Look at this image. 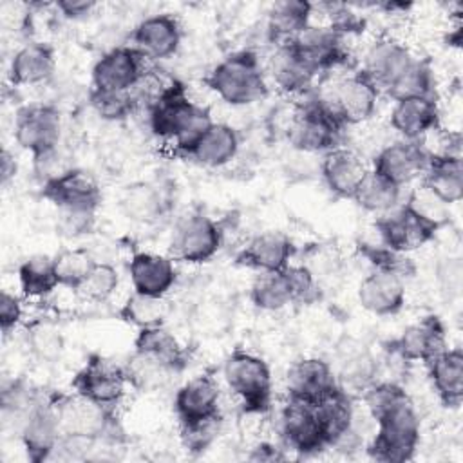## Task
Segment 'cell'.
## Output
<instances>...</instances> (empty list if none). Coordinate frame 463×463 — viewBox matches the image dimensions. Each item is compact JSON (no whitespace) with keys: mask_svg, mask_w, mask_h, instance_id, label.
Instances as JSON below:
<instances>
[{"mask_svg":"<svg viewBox=\"0 0 463 463\" xmlns=\"http://www.w3.org/2000/svg\"><path fill=\"white\" fill-rule=\"evenodd\" d=\"M376 432L367 445V454L383 463L412 459L420 443V416L412 400H407L374 420Z\"/></svg>","mask_w":463,"mask_h":463,"instance_id":"cell-4","label":"cell"},{"mask_svg":"<svg viewBox=\"0 0 463 463\" xmlns=\"http://www.w3.org/2000/svg\"><path fill=\"white\" fill-rule=\"evenodd\" d=\"M360 306L376 317H392L405 304V282L402 277L373 269L358 286Z\"/></svg>","mask_w":463,"mask_h":463,"instance_id":"cell-27","label":"cell"},{"mask_svg":"<svg viewBox=\"0 0 463 463\" xmlns=\"http://www.w3.org/2000/svg\"><path fill=\"white\" fill-rule=\"evenodd\" d=\"M280 438L298 456H311L327 447L317 407L291 398L280 411Z\"/></svg>","mask_w":463,"mask_h":463,"instance_id":"cell-14","label":"cell"},{"mask_svg":"<svg viewBox=\"0 0 463 463\" xmlns=\"http://www.w3.org/2000/svg\"><path fill=\"white\" fill-rule=\"evenodd\" d=\"M429 157L430 152L421 141L396 139L378 150L373 159V172L403 188L423 175Z\"/></svg>","mask_w":463,"mask_h":463,"instance_id":"cell-16","label":"cell"},{"mask_svg":"<svg viewBox=\"0 0 463 463\" xmlns=\"http://www.w3.org/2000/svg\"><path fill=\"white\" fill-rule=\"evenodd\" d=\"M284 271L291 288L293 302L313 304L318 298V282L315 273L307 266L289 264L288 268H284Z\"/></svg>","mask_w":463,"mask_h":463,"instance_id":"cell-50","label":"cell"},{"mask_svg":"<svg viewBox=\"0 0 463 463\" xmlns=\"http://www.w3.org/2000/svg\"><path fill=\"white\" fill-rule=\"evenodd\" d=\"M174 409L181 423H195L221 416V387L210 374L184 382L174 396Z\"/></svg>","mask_w":463,"mask_h":463,"instance_id":"cell-19","label":"cell"},{"mask_svg":"<svg viewBox=\"0 0 463 463\" xmlns=\"http://www.w3.org/2000/svg\"><path fill=\"white\" fill-rule=\"evenodd\" d=\"M146 56L134 45H119L103 52L92 65V87L134 90L146 72Z\"/></svg>","mask_w":463,"mask_h":463,"instance_id":"cell-13","label":"cell"},{"mask_svg":"<svg viewBox=\"0 0 463 463\" xmlns=\"http://www.w3.org/2000/svg\"><path fill=\"white\" fill-rule=\"evenodd\" d=\"M320 174L333 195L340 199H353L358 186L369 174V168L354 150L336 146L322 156Z\"/></svg>","mask_w":463,"mask_h":463,"instance_id":"cell-23","label":"cell"},{"mask_svg":"<svg viewBox=\"0 0 463 463\" xmlns=\"http://www.w3.org/2000/svg\"><path fill=\"white\" fill-rule=\"evenodd\" d=\"M382 90L378 85L362 71H356L345 78H342L333 92L331 98H326L333 112L342 119V123L356 125L364 123L376 112L378 99Z\"/></svg>","mask_w":463,"mask_h":463,"instance_id":"cell-12","label":"cell"},{"mask_svg":"<svg viewBox=\"0 0 463 463\" xmlns=\"http://www.w3.org/2000/svg\"><path fill=\"white\" fill-rule=\"evenodd\" d=\"M18 174V161L14 157L13 152H9L7 148H2V154H0V179H2V184L7 186Z\"/></svg>","mask_w":463,"mask_h":463,"instance_id":"cell-54","label":"cell"},{"mask_svg":"<svg viewBox=\"0 0 463 463\" xmlns=\"http://www.w3.org/2000/svg\"><path fill=\"white\" fill-rule=\"evenodd\" d=\"M18 436L25 449L27 459L33 463H42L56 452L61 439V429L52 396H42L34 403V407L22 421Z\"/></svg>","mask_w":463,"mask_h":463,"instance_id":"cell-15","label":"cell"},{"mask_svg":"<svg viewBox=\"0 0 463 463\" xmlns=\"http://www.w3.org/2000/svg\"><path fill=\"white\" fill-rule=\"evenodd\" d=\"M127 385L125 365L99 354L89 356L71 380V389L74 392L112 409L123 400Z\"/></svg>","mask_w":463,"mask_h":463,"instance_id":"cell-9","label":"cell"},{"mask_svg":"<svg viewBox=\"0 0 463 463\" xmlns=\"http://www.w3.org/2000/svg\"><path fill=\"white\" fill-rule=\"evenodd\" d=\"M304 99L293 110L286 127L289 145L300 152H327L340 146L344 130L342 119L333 112L327 99L320 94L306 90Z\"/></svg>","mask_w":463,"mask_h":463,"instance_id":"cell-3","label":"cell"},{"mask_svg":"<svg viewBox=\"0 0 463 463\" xmlns=\"http://www.w3.org/2000/svg\"><path fill=\"white\" fill-rule=\"evenodd\" d=\"M322 432L327 447H342L345 441L356 438L354 434V405L353 396L340 385L329 392L317 405Z\"/></svg>","mask_w":463,"mask_h":463,"instance_id":"cell-29","label":"cell"},{"mask_svg":"<svg viewBox=\"0 0 463 463\" xmlns=\"http://www.w3.org/2000/svg\"><path fill=\"white\" fill-rule=\"evenodd\" d=\"M181 25L170 13H157L143 18L130 34L132 45L148 60H166L181 45Z\"/></svg>","mask_w":463,"mask_h":463,"instance_id":"cell-20","label":"cell"},{"mask_svg":"<svg viewBox=\"0 0 463 463\" xmlns=\"http://www.w3.org/2000/svg\"><path fill=\"white\" fill-rule=\"evenodd\" d=\"M31 353L42 362H56L65 347L63 335L58 327L47 322H36L27 333Z\"/></svg>","mask_w":463,"mask_h":463,"instance_id":"cell-47","label":"cell"},{"mask_svg":"<svg viewBox=\"0 0 463 463\" xmlns=\"http://www.w3.org/2000/svg\"><path fill=\"white\" fill-rule=\"evenodd\" d=\"M206 87L232 107L262 101L269 94L266 72L253 51H237L221 60L204 78Z\"/></svg>","mask_w":463,"mask_h":463,"instance_id":"cell-2","label":"cell"},{"mask_svg":"<svg viewBox=\"0 0 463 463\" xmlns=\"http://www.w3.org/2000/svg\"><path fill=\"white\" fill-rule=\"evenodd\" d=\"M360 253L369 260V264L378 269V271H387V273H394L402 279L409 277L414 273V264L412 260L407 257V253H400L394 251L387 246L380 244H367L362 242L360 244Z\"/></svg>","mask_w":463,"mask_h":463,"instance_id":"cell-48","label":"cell"},{"mask_svg":"<svg viewBox=\"0 0 463 463\" xmlns=\"http://www.w3.org/2000/svg\"><path fill=\"white\" fill-rule=\"evenodd\" d=\"M429 380L439 402L449 409H458L463 402V351L447 347L427 364Z\"/></svg>","mask_w":463,"mask_h":463,"instance_id":"cell-30","label":"cell"},{"mask_svg":"<svg viewBox=\"0 0 463 463\" xmlns=\"http://www.w3.org/2000/svg\"><path fill=\"white\" fill-rule=\"evenodd\" d=\"M96 259L87 248H65L52 257L58 284L78 291Z\"/></svg>","mask_w":463,"mask_h":463,"instance_id":"cell-43","label":"cell"},{"mask_svg":"<svg viewBox=\"0 0 463 463\" xmlns=\"http://www.w3.org/2000/svg\"><path fill=\"white\" fill-rule=\"evenodd\" d=\"M212 123L210 110L192 101L186 87L177 80L165 85L148 107V127L152 134L174 143L175 150L183 156Z\"/></svg>","mask_w":463,"mask_h":463,"instance_id":"cell-1","label":"cell"},{"mask_svg":"<svg viewBox=\"0 0 463 463\" xmlns=\"http://www.w3.org/2000/svg\"><path fill=\"white\" fill-rule=\"evenodd\" d=\"M295 255L293 241L282 232H262L251 237L246 246L237 253L239 266L255 269L259 273L280 271L291 264Z\"/></svg>","mask_w":463,"mask_h":463,"instance_id":"cell-22","label":"cell"},{"mask_svg":"<svg viewBox=\"0 0 463 463\" xmlns=\"http://www.w3.org/2000/svg\"><path fill=\"white\" fill-rule=\"evenodd\" d=\"M250 300L255 307L262 311H280L286 306L293 304V295L286 271L280 269L259 273L250 288Z\"/></svg>","mask_w":463,"mask_h":463,"instance_id":"cell-39","label":"cell"},{"mask_svg":"<svg viewBox=\"0 0 463 463\" xmlns=\"http://www.w3.org/2000/svg\"><path fill=\"white\" fill-rule=\"evenodd\" d=\"M40 195L58 210L89 212H96L103 197L98 179L83 168H65L42 181Z\"/></svg>","mask_w":463,"mask_h":463,"instance_id":"cell-10","label":"cell"},{"mask_svg":"<svg viewBox=\"0 0 463 463\" xmlns=\"http://www.w3.org/2000/svg\"><path fill=\"white\" fill-rule=\"evenodd\" d=\"M24 306L18 295L2 291L0 295V329L4 335H9L22 320Z\"/></svg>","mask_w":463,"mask_h":463,"instance_id":"cell-52","label":"cell"},{"mask_svg":"<svg viewBox=\"0 0 463 463\" xmlns=\"http://www.w3.org/2000/svg\"><path fill=\"white\" fill-rule=\"evenodd\" d=\"M385 94L396 101L414 96H436V80L427 60L414 58L409 69L385 90Z\"/></svg>","mask_w":463,"mask_h":463,"instance_id":"cell-42","label":"cell"},{"mask_svg":"<svg viewBox=\"0 0 463 463\" xmlns=\"http://www.w3.org/2000/svg\"><path fill=\"white\" fill-rule=\"evenodd\" d=\"M134 353L150 356L168 365L174 373L183 371L186 365L184 347L165 324L139 329L134 338Z\"/></svg>","mask_w":463,"mask_h":463,"instance_id":"cell-35","label":"cell"},{"mask_svg":"<svg viewBox=\"0 0 463 463\" xmlns=\"http://www.w3.org/2000/svg\"><path fill=\"white\" fill-rule=\"evenodd\" d=\"M18 284L22 295L27 298H40L51 295L60 284L54 273L52 257L31 255L18 266Z\"/></svg>","mask_w":463,"mask_h":463,"instance_id":"cell-38","label":"cell"},{"mask_svg":"<svg viewBox=\"0 0 463 463\" xmlns=\"http://www.w3.org/2000/svg\"><path fill=\"white\" fill-rule=\"evenodd\" d=\"M376 374L378 364L374 356L367 349H353L342 358L336 380L347 392H364L376 382Z\"/></svg>","mask_w":463,"mask_h":463,"instance_id":"cell-40","label":"cell"},{"mask_svg":"<svg viewBox=\"0 0 463 463\" xmlns=\"http://www.w3.org/2000/svg\"><path fill=\"white\" fill-rule=\"evenodd\" d=\"M222 244L221 226L204 213L184 217L174 232L172 253L188 264L208 262Z\"/></svg>","mask_w":463,"mask_h":463,"instance_id":"cell-11","label":"cell"},{"mask_svg":"<svg viewBox=\"0 0 463 463\" xmlns=\"http://www.w3.org/2000/svg\"><path fill=\"white\" fill-rule=\"evenodd\" d=\"M119 286L118 269L110 262L96 260L90 268L89 275L85 277L83 284L80 286L78 293L92 302H105L109 300Z\"/></svg>","mask_w":463,"mask_h":463,"instance_id":"cell-46","label":"cell"},{"mask_svg":"<svg viewBox=\"0 0 463 463\" xmlns=\"http://www.w3.org/2000/svg\"><path fill=\"white\" fill-rule=\"evenodd\" d=\"M222 378L239 398L242 411L262 414L271 407L273 378L268 362L250 351L235 349L222 364Z\"/></svg>","mask_w":463,"mask_h":463,"instance_id":"cell-5","label":"cell"},{"mask_svg":"<svg viewBox=\"0 0 463 463\" xmlns=\"http://www.w3.org/2000/svg\"><path fill=\"white\" fill-rule=\"evenodd\" d=\"M412 61L414 54L405 43L394 38H380L367 49L360 71L365 72L382 92H385Z\"/></svg>","mask_w":463,"mask_h":463,"instance_id":"cell-25","label":"cell"},{"mask_svg":"<svg viewBox=\"0 0 463 463\" xmlns=\"http://www.w3.org/2000/svg\"><path fill=\"white\" fill-rule=\"evenodd\" d=\"M13 136L16 145L33 156V161H40L58 150L61 114L49 103L20 107L14 116Z\"/></svg>","mask_w":463,"mask_h":463,"instance_id":"cell-7","label":"cell"},{"mask_svg":"<svg viewBox=\"0 0 463 463\" xmlns=\"http://www.w3.org/2000/svg\"><path fill=\"white\" fill-rule=\"evenodd\" d=\"M313 4L306 0H282L271 5L268 13V34L280 45L295 40L311 25Z\"/></svg>","mask_w":463,"mask_h":463,"instance_id":"cell-36","label":"cell"},{"mask_svg":"<svg viewBox=\"0 0 463 463\" xmlns=\"http://www.w3.org/2000/svg\"><path fill=\"white\" fill-rule=\"evenodd\" d=\"M125 373L128 383L143 391L161 385L170 374H174V371L168 365L139 353H134L128 358V362L125 364Z\"/></svg>","mask_w":463,"mask_h":463,"instance_id":"cell-45","label":"cell"},{"mask_svg":"<svg viewBox=\"0 0 463 463\" xmlns=\"http://www.w3.org/2000/svg\"><path fill=\"white\" fill-rule=\"evenodd\" d=\"M241 146L237 130L228 123H212L208 130L184 154L201 166L221 168L235 159Z\"/></svg>","mask_w":463,"mask_h":463,"instance_id":"cell-33","label":"cell"},{"mask_svg":"<svg viewBox=\"0 0 463 463\" xmlns=\"http://www.w3.org/2000/svg\"><path fill=\"white\" fill-rule=\"evenodd\" d=\"M420 179L421 186L447 206L459 203L463 197V163L458 156L430 152Z\"/></svg>","mask_w":463,"mask_h":463,"instance_id":"cell-32","label":"cell"},{"mask_svg":"<svg viewBox=\"0 0 463 463\" xmlns=\"http://www.w3.org/2000/svg\"><path fill=\"white\" fill-rule=\"evenodd\" d=\"M56 217V230L67 239L87 235L96 224V212L89 210H58Z\"/></svg>","mask_w":463,"mask_h":463,"instance_id":"cell-51","label":"cell"},{"mask_svg":"<svg viewBox=\"0 0 463 463\" xmlns=\"http://www.w3.org/2000/svg\"><path fill=\"white\" fill-rule=\"evenodd\" d=\"M443 349H447V335L438 315H427L416 320L391 342V351L403 362L427 364Z\"/></svg>","mask_w":463,"mask_h":463,"instance_id":"cell-18","label":"cell"},{"mask_svg":"<svg viewBox=\"0 0 463 463\" xmlns=\"http://www.w3.org/2000/svg\"><path fill=\"white\" fill-rule=\"evenodd\" d=\"M128 277L132 289L150 297H165L177 280V269L170 257L136 251L128 262Z\"/></svg>","mask_w":463,"mask_h":463,"instance_id":"cell-26","label":"cell"},{"mask_svg":"<svg viewBox=\"0 0 463 463\" xmlns=\"http://www.w3.org/2000/svg\"><path fill=\"white\" fill-rule=\"evenodd\" d=\"M269 74L282 92L297 96L309 90L313 80L318 76L289 42L277 45L269 61Z\"/></svg>","mask_w":463,"mask_h":463,"instance_id":"cell-34","label":"cell"},{"mask_svg":"<svg viewBox=\"0 0 463 463\" xmlns=\"http://www.w3.org/2000/svg\"><path fill=\"white\" fill-rule=\"evenodd\" d=\"M297 52L309 63V67L320 74L345 61L347 52L344 47V34L333 27L309 25L295 40L289 42Z\"/></svg>","mask_w":463,"mask_h":463,"instance_id":"cell-24","label":"cell"},{"mask_svg":"<svg viewBox=\"0 0 463 463\" xmlns=\"http://www.w3.org/2000/svg\"><path fill=\"white\" fill-rule=\"evenodd\" d=\"M402 190H403L402 186H398V184L391 183L389 179L382 177L380 174L369 170V174L358 186L353 201H356V204L362 210L382 215L400 204Z\"/></svg>","mask_w":463,"mask_h":463,"instance_id":"cell-37","label":"cell"},{"mask_svg":"<svg viewBox=\"0 0 463 463\" xmlns=\"http://www.w3.org/2000/svg\"><path fill=\"white\" fill-rule=\"evenodd\" d=\"M439 105L438 96H414L396 99L389 123L402 136V139L421 141L427 134L439 128Z\"/></svg>","mask_w":463,"mask_h":463,"instance_id":"cell-21","label":"cell"},{"mask_svg":"<svg viewBox=\"0 0 463 463\" xmlns=\"http://www.w3.org/2000/svg\"><path fill=\"white\" fill-rule=\"evenodd\" d=\"M56 71V52L49 43L31 42L20 47L9 63V81L16 87L42 85Z\"/></svg>","mask_w":463,"mask_h":463,"instance_id":"cell-31","label":"cell"},{"mask_svg":"<svg viewBox=\"0 0 463 463\" xmlns=\"http://www.w3.org/2000/svg\"><path fill=\"white\" fill-rule=\"evenodd\" d=\"M221 416L212 420H203L195 423H181V441L186 450L199 454L204 452L221 432Z\"/></svg>","mask_w":463,"mask_h":463,"instance_id":"cell-49","label":"cell"},{"mask_svg":"<svg viewBox=\"0 0 463 463\" xmlns=\"http://www.w3.org/2000/svg\"><path fill=\"white\" fill-rule=\"evenodd\" d=\"M336 373L329 365V362L307 356L291 364L286 373V391L288 398L313 403L317 405L329 392L338 387Z\"/></svg>","mask_w":463,"mask_h":463,"instance_id":"cell-17","label":"cell"},{"mask_svg":"<svg viewBox=\"0 0 463 463\" xmlns=\"http://www.w3.org/2000/svg\"><path fill=\"white\" fill-rule=\"evenodd\" d=\"M119 320L137 329L161 326L166 318V304L163 297H150L132 291L118 309Z\"/></svg>","mask_w":463,"mask_h":463,"instance_id":"cell-41","label":"cell"},{"mask_svg":"<svg viewBox=\"0 0 463 463\" xmlns=\"http://www.w3.org/2000/svg\"><path fill=\"white\" fill-rule=\"evenodd\" d=\"M51 396L63 438L96 443L112 434L116 427L112 407L92 402L74 391Z\"/></svg>","mask_w":463,"mask_h":463,"instance_id":"cell-6","label":"cell"},{"mask_svg":"<svg viewBox=\"0 0 463 463\" xmlns=\"http://www.w3.org/2000/svg\"><path fill=\"white\" fill-rule=\"evenodd\" d=\"M284 456L279 452L277 447L269 445V443H260L253 449V452L250 454V459H260V461H271V459H282Z\"/></svg>","mask_w":463,"mask_h":463,"instance_id":"cell-55","label":"cell"},{"mask_svg":"<svg viewBox=\"0 0 463 463\" xmlns=\"http://www.w3.org/2000/svg\"><path fill=\"white\" fill-rule=\"evenodd\" d=\"M374 228L380 242L400 253L421 248L432 241L439 230L438 224L414 212L407 203H400L391 212L376 215Z\"/></svg>","mask_w":463,"mask_h":463,"instance_id":"cell-8","label":"cell"},{"mask_svg":"<svg viewBox=\"0 0 463 463\" xmlns=\"http://www.w3.org/2000/svg\"><path fill=\"white\" fill-rule=\"evenodd\" d=\"M54 7L63 18L80 20L89 16L98 7V4L94 0H58L54 2Z\"/></svg>","mask_w":463,"mask_h":463,"instance_id":"cell-53","label":"cell"},{"mask_svg":"<svg viewBox=\"0 0 463 463\" xmlns=\"http://www.w3.org/2000/svg\"><path fill=\"white\" fill-rule=\"evenodd\" d=\"M121 213L137 224H154L170 210L166 188L152 181H137L123 188L119 195Z\"/></svg>","mask_w":463,"mask_h":463,"instance_id":"cell-28","label":"cell"},{"mask_svg":"<svg viewBox=\"0 0 463 463\" xmlns=\"http://www.w3.org/2000/svg\"><path fill=\"white\" fill-rule=\"evenodd\" d=\"M89 103L105 121H123L137 109V96L132 90H109L90 87Z\"/></svg>","mask_w":463,"mask_h":463,"instance_id":"cell-44","label":"cell"}]
</instances>
